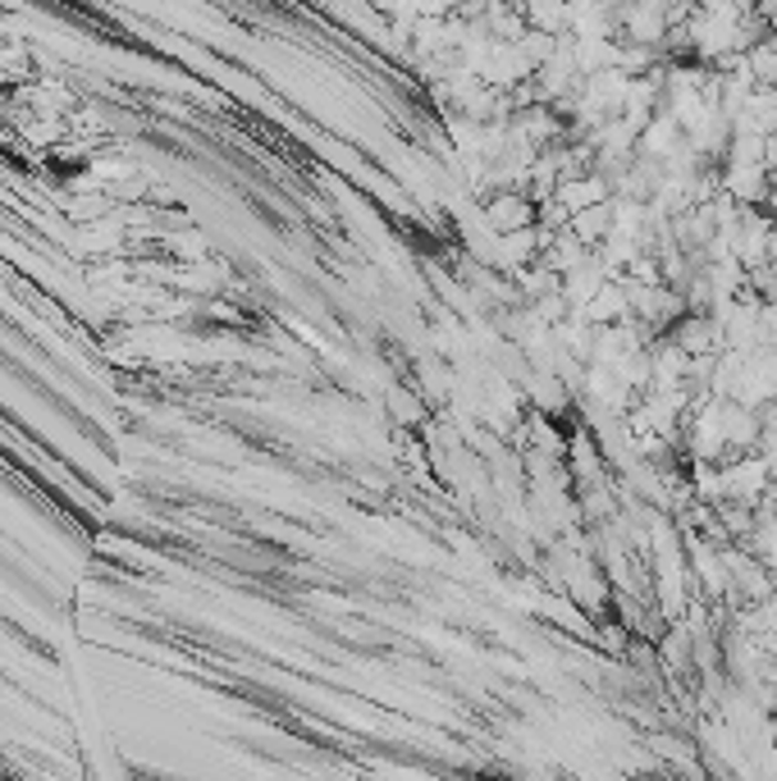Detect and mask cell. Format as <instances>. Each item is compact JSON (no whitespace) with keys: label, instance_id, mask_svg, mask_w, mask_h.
Listing matches in <instances>:
<instances>
[{"label":"cell","instance_id":"cell-1","mask_svg":"<svg viewBox=\"0 0 777 781\" xmlns=\"http://www.w3.org/2000/svg\"><path fill=\"white\" fill-rule=\"evenodd\" d=\"M571 229H577L586 243H595V238H603L608 233V211L603 207H590V211H577L571 215Z\"/></svg>","mask_w":777,"mask_h":781}]
</instances>
